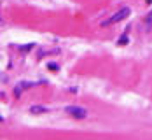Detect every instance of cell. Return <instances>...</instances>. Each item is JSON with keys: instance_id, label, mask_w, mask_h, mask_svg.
<instances>
[{"instance_id": "obj_4", "label": "cell", "mask_w": 152, "mask_h": 140, "mask_svg": "<svg viewBox=\"0 0 152 140\" xmlns=\"http://www.w3.org/2000/svg\"><path fill=\"white\" fill-rule=\"evenodd\" d=\"M128 40H129V37H128V32H124L121 37H119L117 44H119V46H124V44H128Z\"/></svg>"}, {"instance_id": "obj_1", "label": "cell", "mask_w": 152, "mask_h": 140, "mask_svg": "<svg viewBox=\"0 0 152 140\" xmlns=\"http://www.w3.org/2000/svg\"><path fill=\"white\" fill-rule=\"evenodd\" d=\"M129 12H131V11H129V7H122L119 12H115V14L112 16V18L105 19L102 25H103V26H107V25H114V23H119V21H122L126 16H129Z\"/></svg>"}, {"instance_id": "obj_6", "label": "cell", "mask_w": 152, "mask_h": 140, "mask_svg": "<svg viewBox=\"0 0 152 140\" xmlns=\"http://www.w3.org/2000/svg\"><path fill=\"white\" fill-rule=\"evenodd\" d=\"M31 47H33V44H28V46H23V47H19V51H23V53H25V51H30Z\"/></svg>"}, {"instance_id": "obj_5", "label": "cell", "mask_w": 152, "mask_h": 140, "mask_svg": "<svg viewBox=\"0 0 152 140\" xmlns=\"http://www.w3.org/2000/svg\"><path fill=\"white\" fill-rule=\"evenodd\" d=\"M47 68H49V70H58V65L54 62H51V63H47Z\"/></svg>"}, {"instance_id": "obj_7", "label": "cell", "mask_w": 152, "mask_h": 140, "mask_svg": "<svg viewBox=\"0 0 152 140\" xmlns=\"http://www.w3.org/2000/svg\"><path fill=\"white\" fill-rule=\"evenodd\" d=\"M147 21H149V23H152V12L149 14V19H147Z\"/></svg>"}, {"instance_id": "obj_3", "label": "cell", "mask_w": 152, "mask_h": 140, "mask_svg": "<svg viewBox=\"0 0 152 140\" xmlns=\"http://www.w3.org/2000/svg\"><path fill=\"white\" fill-rule=\"evenodd\" d=\"M47 112V107H42V105H31L30 107V114H44Z\"/></svg>"}, {"instance_id": "obj_8", "label": "cell", "mask_w": 152, "mask_h": 140, "mask_svg": "<svg viewBox=\"0 0 152 140\" xmlns=\"http://www.w3.org/2000/svg\"><path fill=\"white\" fill-rule=\"evenodd\" d=\"M145 2H147V4H151V2H152V0H145Z\"/></svg>"}, {"instance_id": "obj_2", "label": "cell", "mask_w": 152, "mask_h": 140, "mask_svg": "<svg viewBox=\"0 0 152 140\" xmlns=\"http://www.w3.org/2000/svg\"><path fill=\"white\" fill-rule=\"evenodd\" d=\"M65 110H66L72 117H75V119H84V117H88V110L82 109V107H77V105H68Z\"/></svg>"}]
</instances>
